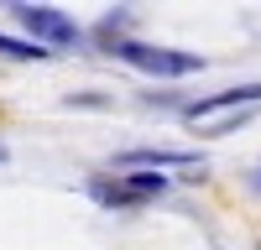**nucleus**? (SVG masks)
Segmentation results:
<instances>
[{
	"instance_id": "1",
	"label": "nucleus",
	"mask_w": 261,
	"mask_h": 250,
	"mask_svg": "<svg viewBox=\"0 0 261 250\" xmlns=\"http://www.w3.org/2000/svg\"><path fill=\"white\" fill-rule=\"evenodd\" d=\"M261 104V83H241V89H225V94H214L204 104H193L188 110V125L199 136H225L230 125H241L251 110Z\"/></svg>"
},
{
	"instance_id": "2",
	"label": "nucleus",
	"mask_w": 261,
	"mask_h": 250,
	"mask_svg": "<svg viewBox=\"0 0 261 250\" xmlns=\"http://www.w3.org/2000/svg\"><path fill=\"white\" fill-rule=\"evenodd\" d=\"M115 52L130 63V68L157 73V78H183V73H193V68H204L199 52H167V47H146V42H120Z\"/></svg>"
},
{
	"instance_id": "3",
	"label": "nucleus",
	"mask_w": 261,
	"mask_h": 250,
	"mask_svg": "<svg viewBox=\"0 0 261 250\" xmlns=\"http://www.w3.org/2000/svg\"><path fill=\"white\" fill-rule=\"evenodd\" d=\"M11 11H16L21 26L32 32V47H37V42H53V47H73V42H79V26L58 6H11Z\"/></svg>"
},
{
	"instance_id": "4",
	"label": "nucleus",
	"mask_w": 261,
	"mask_h": 250,
	"mask_svg": "<svg viewBox=\"0 0 261 250\" xmlns=\"http://www.w3.org/2000/svg\"><path fill=\"white\" fill-rule=\"evenodd\" d=\"M167 193V177H151V172H125V177H94V198L99 203H146Z\"/></svg>"
},
{
	"instance_id": "5",
	"label": "nucleus",
	"mask_w": 261,
	"mask_h": 250,
	"mask_svg": "<svg viewBox=\"0 0 261 250\" xmlns=\"http://www.w3.org/2000/svg\"><path fill=\"white\" fill-rule=\"evenodd\" d=\"M120 167H130V172H172V167H199V157H188V151H125Z\"/></svg>"
},
{
	"instance_id": "6",
	"label": "nucleus",
	"mask_w": 261,
	"mask_h": 250,
	"mask_svg": "<svg viewBox=\"0 0 261 250\" xmlns=\"http://www.w3.org/2000/svg\"><path fill=\"white\" fill-rule=\"evenodd\" d=\"M0 52H6V57H47L42 47H32V42H16V37H0Z\"/></svg>"
},
{
	"instance_id": "7",
	"label": "nucleus",
	"mask_w": 261,
	"mask_h": 250,
	"mask_svg": "<svg viewBox=\"0 0 261 250\" xmlns=\"http://www.w3.org/2000/svg\"><path fill=\"white\" fill-rule=\"evenodd\" d=\"M0 162H6V146H0Z\"/></svg>"
},
{
	"instance_id": "8",
	"label": "nucleus",
	"mask_w": 261,
	"mask_h": 250,
	"mask_svg": "<svg viewBox=\"0 0 261 250\" xmlns=\"http://www.w3.org/2000/svg\"><path fill=\"white\" fill-rule=\"evenodd\" d=\"M256 188H261V177H256Z\"/></svg>"
}]
</instances>
